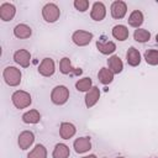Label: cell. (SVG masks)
Returning <instances> with one entry per match:
<instances>
[{"mask_svg":"<svg viewBox=\"0 0 158 158\" xmlns=\"http://www.w3.org/2000/svg\"><path fill=\"white\" fill-rule=\"evenodd\" d=\"M99 99H100V89H99V86H95V85H94V86L85 94V98H84L85 106H86L88 109L95 106L96 102L99 101Z\"/></svg>","mask_w":158,"mask_h":158,"instance_id":"9a60e30c","label":"cell"},{"mask_svg":"<svg viewBox=\"0 0 158 158\" xmlns=\"http://www.w3.org/2000/svg\"><path fill=\"white\" fill-rule=\"evenodd\" d=\"M11 101L16 109L22 110L28 107L32 104V98H31V94L25 90H16L11 95Z\"/></svg>","mask_w":158,"mask_h":158,"instance_id":"7a4b0ae2","label":"cell"},{"mask_svg":"<svg viewBox=\"0 0 158 158\" xmlns=\"http://www.w3.org/2000/svg\"><path fill=\"white\" fill-rule=\"evenodd\" d=\"M22 122L23 123H27V125H36L41 121V114L38 110L36 109H32L30 111H26L23 115H22Z\"/></svg>","mask_w":158,"mask_h":158,"instance_id":"44dd1931","label":"cell"},{"mask_svg":"<svg viewBox=\"0 0 158 158\" xmlns=\"http://www.w3.org/2000/svg\"><path fill=\"white\" fill-rule=\"evenodd\" d=\"M156 41H157V43H158V33H157V36H156Z\"/></svg>","mask_w":158,"mask_h":158,"instance_id":"4dcf8cb0","label":"cell"},{"mask_svg":"<svg viewBox=\"0 0 158 158\" xmlns=\"http://www.w3.org/2000/svg\"><path fill=\"white\" fill-rule=\"evenodd\" d=\"M59 72L64 75H81L83 69L81 68H74L72 65V62L68 57H63L59 62Z\"/></svg>","mask_w":158,"mask_h":158,"instance_id":"52a82bcc","label":"cell"},{"mask_svg":"<svg viewBox=\"0 0 158 158\" xmlns=\"http://www.w3.org/2000/svg\"><path fill=\"white\" fill-rule=\"evenodd\" d=\"M16 15V7L11 2H2L0 5V19L5 22L11 21Z\"/></svg>","mask_w":158,"mask_h":158,"instance_id":"5bb4252c","label":"cell"},{"mask_svg":"<svg viewBox=\"0 0 158 158\" xmlns=\"http://www.w3.org/2000/svg\"><path fill=\"white\" fill-rule=\"evenodd\" d=\"M141 60H142V58H141L139 51L136 47L131 46L126 52V62H127V64L131 65V67H137V65H139Z\"/></svg>","mask_w":158,"mask_h":158,"instance_id":"2e32d148","label":"cell"},{"mask_svg":"<svg viewBox=\"0 0 158 158\" xmlns=\"http://www.w3.org/2000/svg\"><path fill=\"white\" fill-rule=\"evenodd\" d=\"M93 80L91 78L89 77H84V78H80L79 80L75 81V89L78 91H81V93H88L91 88H93Z\"/></svg>","mask_w":158,"mask_h":158,"instance_id":"d4e9b609","label":"cell"},{"mask_svg":"<svg viewBox=\"0 0 158 158\" xmlns=\"http://www.w3.org/2000/svg\"><path fill=\"white\" fill-rule=\"evenodd\" d=\"M106 16V6L104 2L101 1H95L91 6V10H90V17L91 20L94 21H102Z\"/></svg>","mask_w":158,"mask_h":158,"instance_id":"4fadbf2b","label":"cell"},{"mask_svg":"<svg viewBox=\"0 0 158 158\" xmlns=\"http://www.w3.org/2000/svg\"><path fill=\"white\" fill-rule=\"evenodd\" d=\"M133 38L139 43H146L151 40V32L146 28H136L133 32Z\"/></svg>","mask_w":158,"mask_h":158,"instance_id":"4316f807","label":"cell"},{"mask_svg":"<svg viewBox=\"0 0 158 158\" xmlns=\"http://www.w3.org/2000/svg\"><path fill=\"white\" fill-rule=\"evenodd\" d=\"M38 73L42 75V77H46V78H49L54 74L56 72V63L52 58L49 57H46L42 59V62L40 63L38 65Z\"/></svg>","mask_w":158,"mask_h":158,"instance_id":"8992f818","label":"cell"},{"mask_svg":"<svg viewBox=\"0 0 158 158\" xmlns=\"http://www.w3.org/2000/svg\"><path fill=\"white\" fill-rule=\"evenodd\" d=\"M70 149L65 143H57L52 152V158H68Z\"/></svg>","mask_w":158,"mask_h":158,"instance_id":"603a6c76","label":"cell"},{"mask_svg":"<svg viewBox=\"0 0 158 158\" xmlns=\"http://www.w3.org/2000/svg\"><path fill=\"white\" fill-rule=\"evenodd\" d=\"M12 58H14V62L16 64H19L20 67H22V68L30 67V63H31V53L27 49L21 48V49L15 51Z\"/></svg>","mask_w":158,"mask_h":158,"instance_id":"8fae6325","label":"cell"},{"mask_svg":"<svg viewBox=\"0 0 158 158\" xmlns=\"http://www.w3.org/2000/svg\"><path fill=\"white\" fill-rule=\"evenodd\" d=\"M107 68L114 73V74H120L123 70V63L121 58L116 54H112L107 59Z\"/></svg>","mask_w":158,"mask_h":158,"instance_id":"d6986e66","label":"cell"},{"mask_svg":"<svg viewBox=\"0 0 158 158\" xmlns=\"http://www.w3.org/2000/svg\"><path fill=\"white\" fill-rule=\"evenodd\" d=\"M14 36L19 40H26L32 36V28L26 23H17L14 27Z\"/></svg>","mask_w":158,"mask_h":158,"instance_id":"e0dca14e","label":"cell"},{"mask_svg":"<svg viewBox=\"0 0 158 158\" xmlns=\"http://www.w3.org/2000/svg\"><path fill=\"white\" fill-rule=\"evenodd\" d=\"M59 16H60V9H59V6L57 4L47 2L42 7V17H43V20L46 22L53 23L57 20H59Z\"/></svg>","mask_w":158,"mask_h":158,"instance_id":"277c9868","label":"cell"},{"mask_svg":"<svg viewBox=\"0 0 158 158\" xmlns=\"http://www.w3.org/2000/svg\"><path fill=\"white\" fill-rule=\"evenodd\" d=\"M69 89L65 85H56L51 91V101L54 105L62 106L69 100Z\"/></svg>","mask_w":158,"mask_h":158,"instance_id":"3957f363","label":"cell"},{"mask_svg":"<svg viewBox=\"0 0 158 158\" xmlns=\"http://www.w3.org/2000/svg\"><path fill=\"white\" fill-rule=\"evenodd\" d=\"M95 46H96L98 51H99L101 54H105V56H110V54L112 56V54L115 53V51H116V44H115V42H112V41H106L105 36H102L100 40H98L96 43H95Z\"/></svg>","mask_w":158,"mask_h":158,"instance_id":"9c48e42d","label":"cell"},{"mask_svg":"<svg viewBox=\"0 0 158 158\" xmlns=\"http://www.w3.org/2000/svg\"><path fill=\"white\" fill-rule=\"evenodd\" d=\"M143 57H144V60H146L147 64L158 65V49H153V48L146 49Z\"/></svg>","mask_w":158,"mask_h":158,"instance_id":"83f0119b","label":"cell"},{"mask_svg":"<svg viewBox=\"0 0 158 158\" xmlns=\"http://www.w3.org/2000/svg\"><path fill=\"white\" fill-rule=\"evenodd\" d=\"M73 5H74V7H75L79 12H85V11L89 9L90 2H89L88 0H74Z\"/></svg>","mask_w":158,"mask_h":158,"instance_id":"f1b7e54d","label":"cell"},{"mask_svg":"<svg viewBox=\"0 0 158 158\" xmlns=\"http://www.w3.org/2000/svg\"><path fill=\"white\" fill-rule=\"evenodd\" d=\"M114 75H115V74H114L107 67H102V68L99 70V73H98V79H99V81H100L101 84L107 85V84L112 83Z\"/></svg>","mask_w":158,"mask_h":158,"instance_id":"cb8c5ba5","label":"cell"},{"mask_svg":"<svg viewBox=\"0 0 158 158\" xmlns=\"http://www.w3.org/2000/svg\"><path fill=\"white\" fill-rule=\"evenodd\" d=\"M33 142H35V133L28 130L22 131L17 137V144H19L20 149H22V151L28 149L33 144Z\"/></svg>","mask_w":158,"mask_h":158,"instance_id":"30bf717a","label":"cell"},{"mask_svg":"<svg viewBox=\"0 0 158 158\" xmlns=\"http://www.w3.org/2000/svg\"><path fill=\"white\" fill-rule=\"evenodd\" d=\"M2 79L9 86H17L21 83L22 73L19 68L14 65H9L2 70Z\"/></svg>","mask_w":158,"mask_h":158,"instance_id":"6da1fadb","label":"cell"},{"mask_svg":"<svg viewBox=\"0 0 158 158\" xmlns=\"http://www.w3.org/2000/svg\"><path fill=\"white\" fill-rule=\"evenodd\" d=\"M111 35L117 41H126L130 36V31L125 25H115L111 30Z\"/></svg>","mask_w":158,"mask_h":158,"instance_id":"ffe728a7","label":"cell"},{"mask_svg":"<svg viewBox=\"0 0 158 158\" xmlns=\"http://www.w3.org/2000/svg\"><path fill=\"white\" fill-rule=\"evenodd\" d=\"M73 148L75 151V153L78 154H83V153H86L91 149V141H90V137L88 136H84V137H78L74 139L73 142Z\"/></svg>","mask_w":158,"mask_h":158,"instance_id":"7c38bea8","label":"cell"},{"mask_svg":"<svg viewBox=\"0 0 158 158\" xmlns=\"http://www.w3.org/2000/svg\"><path fill=\"white\" fill-rule=\"evenodd\" d=\"M77 133V128L72 122H62L59 126V136L63 139H69L74 137Z\"/></svg>","mask_w":158,"mask_h":158,"instance_id":"ac0fdd59","label":"cell"},{"mask_svg":"<svg viewBox=\"0 0 158 158\" xmlns=\"http://www.w3.org/2000/svg\"><path fill=\"white\" fill-rule=\"evenodd\" d=\"M116 158H125V157H116Z\"/></svg>","mask_w":158,"mask_h":158,"instance_id":"1f68e13d","label":"cell"},{"mask_svg":"<svg viewBox=\"0 0 158 158\" xmlns=\"http://www.w3.org/2000/svg\"><path fill=\"white\" fill-rule=\"evenodd\" d=\"M81 158H98L95 154H89V156H84V157H81Z\"/></svg>","mask_w":158,"mask_h":158,"instance_id":"f546056e","label":"cell"},{"mask_svg":"<svg viewBox=\"0 0 158 158\" xmlns=\"http://www.w3.org/2000/svg\"><path fill=\"white\" fill-rule=\"evenodd\" d=\"M27 158H47V149L43 144L37 143L27 154Z\"/></svg>","mask_w":158,"mask_h":158,"instance_id":"484cf974","label":"cell"},{"mask_svg":"<svg viewBox=\"0 0 158 158\" xmlns=\"http://www.w3.org/2000/svg\"><path fill=\"white\" fill-rule=\"evenodd\" d=\"M143 21H144V16H143L142 11H139V10H133L130 14L128 20H127L128 25L135 28H141V25L143 23Z\"/></svg>","mask_w":158,"mask_h":158,"instance_id":"7402d4cb","label":"cell"},{"mask_svg":"<svg viewBox=\"0 0 158 158\" xmlns=\"http://www.w3.org/2000/svg\"><path fill=\"white\" fill-rule=\"evenodd\" d=\"M102 158H106V157H102Z\"/></svg>","mask_w":158,"mask_h":158,"instance_id":"d6a6232c","label":"cell"},{"mask_svg":"<svg viewBox=\"0 0 158 158\" xmlns=\"http://www.w3.org/2000/svg\"><path fill=\"white\" fill-rule=\"evenodd\" d=\"M110 12H111V16L114 19L121 20L127 14V4L125 1H122V0H115V1L111 2Z\"/></svg>","mask_w":158,"mask_h":158,"instance_id":"ba28073f","label":"cell"},{"mask_svg":"<svg viewBox=\"0 0 158 158\" xmlns=\"http://www.w3.org/2000/svg\"><path fill=\"white\" fill-rule=\"evenodd\" d=\"M93 38H94V35L91 32L84 31V30H77L72 35V41L78 47H85V46H88L93 41Z\"/></svg>","mask_w":158,"mask_h":158,"instance_id":"5b68a950","label":"cell"}]
</instances>
